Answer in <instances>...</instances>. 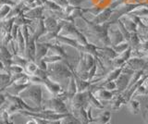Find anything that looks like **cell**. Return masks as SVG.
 I'll return each mask as SVG.
<instances>
[{
	"mask_svg": "<svg viewBox=\"0 0 148 124\" xmlns=\"http://www.w3.org/2000/svg\"><path fill=\"white\" fill-rule=\"evenodd\" d=\"M20 97L24 101L28 100L34 103L35 108H39L43 109V88L42 84H31L25 90H23L20 94Z\"/></svg>",
	"mask_w": 148,
	"mask_h": 124,
	"instance_id": "6da1fadb",
	"label": "cell"
},
{
	"mask_svg": "<svg viewBox=\"0 0 148 124\" xmlns=\"http://www.w3.org/2000/svg\"><path fill=\"white\" fill-rule=\"evenodd\" d=\"M47 73L51 79H69L72 71L69 66L68 60L50 63L47 66Z\"/></svg>",
	"mask_w": 148,
	"mask_h": 124,
	"instance_id": "7a4b0ae2",
	"label": "cell"
},
{
	"mask_svg": "<svg viewBox=\"0 0 148 124\" xmlns=\"http://www.w3.org/2000/svg\"><path fill=\"white\" fill-rule=\"evenodd\" d=\"M81 19H82L85 21V23L87 24V27H88V30L90 31V33L92 34H94L95 37L98 38L105 45H111V42H110L109 35H108L109 27L111 24L108 21L106 22L104 24H95L94 22H92L90 21L86 20L85 18H83V16L81 17Z\"/></svg>",
	"mask_w": 148,
	"mask_h": 124,
	"instance_id": "3957f363",
	"label": "cell"
},
{
	"mask_svg": "<svg viewBox=\"0 0 148 124\" xmlns=\"http://www.w3.org/2000/svg\"><path fill=\"white\" fill-rule=\"evenodd\" d=\"M43 109H48L58 114H67L69 112L65 101L58 96H53L52 98L45 100L43 102Z\"/></svg>",
	"mask_w": 148,
	"mask_h": 124,
	"instance_id": "277c9868",
	"label": "cell"
},
{
	"mask_svg": "<svg viewBox=\"0 0 148 124\" xmlns=\"http://www.w3.org/2000/svg\"><path fill=\"white\" fill-rule=\"evenodd\" d=\"M71 107V111L73 112L75 110L81 108H88L89 107V102H88V90L83 92H78V93L73 96V98L69 102Z\"/></svg>",
	"mask_w": 148,
	"mask_h": 124,
	"instance_id": "5b68a950",
	"label": "cell"
},
{
	"mask_svg": "<svg viewBox=\"0 0 148 124\" xmlns=\"http://www.w3.org/2000/svg\"><path fill=\"white\" fill-rule=\"evenodd\" d=\"M42 85H44L46 88V90L53 96H59L60 95H62L64 93L62 86L58 82L52 80L49 77L45 78V80L42 81Z\"/></svg>",
	"mask_w": 148,
	"mask_h": 124,
	"instance_id": "8992f818",
	"label": "cell"
},
{
	"mask_svg": "<svg viewBox=\"0 0 148 124\" xmlns=\"http://www.w3.org/2000/svg\"><path fill=\"white\" fill-rule=\"evenodd\" d=\"M125 67L132 69L134 71H145L148 69V62L141 58H131L125 64Z\"/></svg>",
	"mask_w": 148,
	"mask_h": 124,
	"instance_id": "52a82bcc",
	"label": "cell"
},
{
	"mask_svg": "<svg viewBox=\"0 0 148 124\" xmlns=\"http://www.w3.org/2000/svg\"><path fill=\"white\" fill-rule=\"evenodd\" d=\"M52 42H56V43H58L60 45H69V47H71L73 48L77 49L78 51H80V49L82 47V45L78 42L76 39H73L71 37H69V36H65V35H62V34H58L57 36V38L55 40L51 41L50 43Z\"/></svg>",
	"mask_w": 148,
	"mask_h": 124,
	"instance_id": "ba28073f",
	"label": "cell"
},
{
	"mask_svg": "<svg viewBox=\"0 0 148 124\" xmlns=\"http://www.w3.org/2000/svg\"><path fill=\"white\" fill-rule=\"evenodd\" d=\"M113 11L114 10L111 7L103 8V10H102L98 15L95 16V19L91 21L94 22L95 24H104L110 20L111 16L113 14Z\"/></svg>",
	"mask_w": 148,
	"mask_h": 124,
	"instance_id": "9c48e42d",
	"label": "cell"
},
{
	"mask_svg": "<svg viewBox=\"0 0 148 124\" xmlns=\"http://www.w3.org/2000/svg\"><path fill=\"white\" fill-rule=\"evenodd\" d=\"M35 55H36V40L34 38V36L32 34L30 39L28 40V42L26 43L24 57L28 59V60L34 61Z\"/></svg>",
	"mask_w": 148,
	"mask_h": 124,
	"instance_id": "30bf717a",
	"label": "cell"
},
{
	"mask_svg": "<svg viewBox=\"0 0 148 124\" xmlns=\"http://www.w3.org/2000/svg\"><path fill=\"white\" fill-rule=\"evenodd\" d=\"M44 10H45L44 6H39V7H36V8H30L29 10H27L25 13H23V15L30 20L36 21V20L44 19L45 18Z\"/></svg>",
	"mask_w": 148,
	"mask_h": 124,
	"instance_id": "8fae6325",
	"label": "cell"
},
{
	"mask_svg": "<svg viewBox=\"0 0 148 124\" xmlns=\"http://www.w3.org/2000/svg\"><path fill=\"white\" fill-rule=\"evenodd\" d=\"M96 89L97 90L95 91V92H92V93H94V95L99 100H106V101H109V100H112L116 95H118L117 92H113V91L106 90V89L103 88V87H97Z\"/></svg>",
	"mask_w": 148,
	"mask_h": 124,
	"instance_id": "7c38bea8",
	"label": "cell"
},
{
	"mask_svg": "<svg viewBox=\"0 0 148 124\" xmlns=\"http://www.w3.org/2000/svg\"><path fill=\"white\" fill-rule=\"evenodd\" d=\"M131 75L123 74L121 73L117 80H116V84H117V93L120 94L123 93L125 90H127L128 85L130 84V80H131Z\"/></svg>",
	"mask_w": 148,
	"mask_h": 124,
	"instance_id": "4fadbf2b",
	"label": "cell"
},
{
	"mask_svg": "<svg viewBox=\"0 0 148 124\" xmlns=\"http://www.w3.org/2000/svg\"><path fill=\"white\" fill-rule=\"evenodd\" d=\"M49 51L48 44L47 43H42V42H36V55H35V60L34 62L42 60L45 57L47 56Z\"/></svg>",
	"mask_w": 148,
	"mask_h": 124,
	"instance_id": "5bb4252c",
	"label": "cell"
},
{
	"mask_svg": "<svg viewBox=\"0 0 148 124\" xmlns=\"http://www.w3.org/2000/svg\"><path fill=\"white\" fill-rule=\"evenodd\" d=\"M108 35H109V39H110V42H111V47H114V45H119V44L122 43L125 41L124 36L121 34V32L119 31V29L109 30Z\"/></svg>",
	"mask_w": 148,
	"mask_h": 124,
	"instance_id": "9a60e30c",
	"label": "cell"
},
{
	"mask_svg": "<svg viewBox=\"0 0 148 124\" xmlns=\"http://www.w3.org/2000/svg\"><path fill=\"white\" fill-rule=\"evenodd\" d=\"M69 84H68V88L66 91V95H67V100L69 102H71V99L73 98V96L75 95L78 93V87H77V84L75 81V78H74L73 74L72 76L69 78Z\"/></svg>",
	"mask_w": 148,
	"mask_h": 124,
	"instance_id": "2e32d148",
	"label": "cell"
},
{
	"mask_svg": "<svg viewBox=\"0 0 148 124\" xmlns=\"http://www.w3.org/2000/svg\"><path fill=\"white\" fill-rule=\"evenodd\" d=\"M88 102H89V106H91L92 108L98 109L105 108L104 105L101 103V101L96 97L91 90H88Z\"/></svg>",
	"mask_w": 148,
	"mask_h": 124,
	"instance_id": "e0dca14e",
	"label": "cell"
},
{
	"mask_svg": "<svg viewBox=\"0 0 148 124\" xmlns=\"http://www.w3.org/2000/svg\"><path fill=\"white\" fill-rule=\"evenodd\" d=\"M122 72V68H115L113 71H111L108 74H106L104 78H102L101 84L106 82H111V81H116L119 78V76L121 74Z\"/></svg>",
	"mask_w": 148,
	"mask_h": 124,
	"instance_id": "ac0fdd59",
	"label": "cell"
},
{
	"mask_svg": "<svg viewBox=\"0 0 148 124\" xmlns=\"http://www.w3.org/2000/svg\"><path fill=\"white\" fill-rule=\"evenodd\" d=\"M112 100L113 101H112V105H111V109H112L113 111H117V110H119L123 105L127 104V102L125 101L121 94L116 95Z\"/></svg>",
	"mask_w": 148,
	"mask_h": 124,
	"instance_id": "d6986e66",
	"label": "cell"
},
{
	"mask_svg": "<svg viewBox=\"0 0 148 124\" xmlns=\"http://www.w3.org/2000/svg\"><path fill=\"white\" fill-rule=\"evenodd\" d=\"M44 21H45V26L46 31L47 32H51V31L56 30L59 25V23L58 22V20L55 19V18L52 16L45 17Z\"/></svg>",
	"mask_w": 148,
	"mask_h": 124,
	"instance_id": "ffe728a7",
	"label": "cell"
},
{
	"mask_svg": "<svg viewBox=\"0 0 148 124\" xmlns=\"http://www.w3.org/2000/svg\"><path fill=\"white\" fill-rule=\"evenodd\" d=\"M110 119H111V113L109 111H104V112H102L99 116L94 118V119H92V123L108 124L110 122Z\"/></svg>",
	"mask_w": 148,
	"mask_h": 124,
	"instance_id": "44dd1931",
	"label": "cell"
},
{
	"mask_svg": "<svg viewBox=\"0 0 148 124\" xmlns=\"http://www.w3.org/2000/svg\"><path fill=\"white\" fill-rule=\"evenodd\" d=\"M60 122L61 124H82L80 119L74 116L71 112H69L67 116L60 119Z\"/></svg>",
	"mask_w": 148,
	"mask_h": 124,
	"instance_id": "7402d4cb",
	"label": "cell"
},
{
	"mask_svg": "<svg viewBox=\"0 0 148 124\" xmlns=\"http://www.w3.org/2000/svg\"><path fill=\"white\" fill-rule=\"evenodd\" d=\"M128 108L130 109L133 115H137L140 112V109H141V106H140V102L136 99H131L128 102Z\"/></svg>",
	"mask_w": 148,
	"mask_h": 124,
	"instance_id": "603a6c76",
	"label": "cell"
},
{
	"mask_svg": "<svg viewBox=\"0 0 148 124\" xmlns=\"http://www.w3.org/2000/svg\"><path fill=\"white\" fill-rule=\"evenodd\" d=\"M43 6L45 10H47L48 11H61L63 8L58 6L57 3H55L52 0H46L43 3Z\"/></svg>",
	"mask_w": 148,
	"mask_h": 124,
	"instance_id": "cb8c5ba5",
	"label": "cell"
},
{
	"mask_svg": "<svg viewBox=\"0 0 148 124\" xmlns=\"http://www.w3.org/2000/svg\"><path fill=\"white\" fill-rule=\"evenodd\" d=\"M122 22L130 33H135V32H137L138 25L131 19V18H124L122 20Z\"/></svg>",
	"mask_w": 148,
	"mask_h": 124,
	"instance_id": "d4e9b609",
	"label": "cell"
},
{
	"mask_svg": "<svg viewBox=\"0 0 148 124\" xmlns=\"http://www.w3.org/2000/svg\"><path fill=\"white\" fill-rule=\"evenodd\" d=\"M37 70H38V66H37V64L34 61H30L29 60L25 65V67H24V72L29 76L34 75Z\"/></svg>",
	"mask_w": 148,
	"mask_h": 124,
	"instance_id": "484cf974",
	"label": "cell"
},
{
	"mask_svg": "<svg viewBox=\"0 0 148 124\" xmlns=\"http://www.w3.org/2000/svg\"><path fill=\"white\" fill-rule=\"evenodd\" d=\"M32 22H34V21L28 19V18H26L23 14H21L15 18V24L18 25L20 27L23 25H30Z\"/></svg>",
	"mask_w": 148,
	"mask_h": 124,
	"instance_id": "4316f807",
	"label": "cell"
},
{
	"mask_svg": "<svg viewBox=\"0 0 148 124\" xmlns=\"http://www.w3.org/2000/svg\"><path fill=\"white\" fill-rule=\"evenodd\" d=\"M29 61L28 59L25 58V57H22L21 55H14L12 57V64H16V65H18V66H21L24 69L25 65L27 64V62Z\"/></svg>",
	"mask_w": 148,
	"mask_h": 124,
	"instance_id": "83f0119b",
	"label": "cell"
},
{
	"mask_svg": "<svg viewBox=\"0 0 148 124\" xmlns=\"http://www.w3.org/2000/svg\"><path fill=\"white\" fill-rule=\"evenodd\" d=\"M129 44L132 47H138L141 44V38L140 35L137 34V32L135 33H131V38H130Z\"/></svg>",
	"mask_w": 148,
	"mask_h": 124,
	"instance_id": "f1b7e54d",
	"label": "cell"
},
{
	"mask_svg": "<svg viewBox=\"0 0 148 124\" xmlns=\"http://www.w3.org/2000/svg\"><path fill=\"white\" fill-rule=\"evenodd\" d=\"M117 24L119 26V31L121 32V34H123L124 36V38H125V41H127V42L129 43V41H130V38H131V33L126 29V27H125V25L123 24V22L121 20H119L117 21Z\"/></svg>",
	"mask_w": 148,
	"mask_h": 124,
	"instance_id": "f546056e",
	"label": "cell"
},
{
	"mask_svg": "<svg viewBox=\"0 0 148 124\" xmlns=\"http://www.w3.org/2000/svg\"><path fill=\"white\" fill-rule=\"evenodd\" d=\"M8 72L11 76H13V75L20 74V73H23L24 72V69H23V67H21V66L16 65V64H12L10 67L8 68Z\"/></svg>",
	"mask_w": 148,
	"mask_h": 124,
	"instance_id": "4dcf8cb0",
	"label": "cell"
},
{
	"mask_svg": "<svg viewBox=\"0 0 148 124\" xmlns=\"http://www.w3.org/2000/svg\"><path fill=\"white\" fill-rule=\"evenodd\" d=\"M130 47H131V45H130V44L127 42V41H124V42L120 43L119 45H114V47H113V49L115 50V51L119 55V54L123 53L124 51H126V50Z\"/></svg>",
	"mask_w": 148,
	"mask_h": 124,
	"instance_id": "1f68e13d",
	"label": "cell"
},
{
	"mask_svg": "<svg viewBox=\"0 0 148 124\" xmlns=\"http://www.w3.org/2000/svg\"><path fill=\"white\" fill-rule=\"evenodd\" d=\"M130 14H132V15H135L138 17H147L148 16V10L146 8H136L135 10H133L132 13Z\"/></svg>",
	"mask_w": 148,
	"mask_h": 124,
	"instance_id": "d6a6232c",
	"label": "cell"
},
{
	"mask_svg": "<svg viewBox=\"0 0 148 124\" xmlns=\"http://www.w3.org/2000/svg\"><path fill=\"white\" fill-rule=\"evenodd\" d=\"M11 8H12L10 5H4L3 7L0 8V20L6 19V17L11 11Z\"/></svg>",
	"mask_w": 148,
	"mask_h": 124,
	"instance_id": "836d02e7",
	"label": "cell"
},
{
	"mask_svg": "<svg viewBox=\"0 0 148 124\" xmlns=\"http://www.w3.org/2000/svg\"><path fill=\"white\" fill-rule=\"evenodd\" d=\"M132 47H130L126 51H124L123 53H121V54H119V57L120 58H122L123 60H125V61H128L130 58H131V56H132Z\"/></svg>",
	"mask_w": 148,
	"mask_h": 124,
	"instance_id": "e575fe53",
	"label": "cell"
},
{
	"mask_svg": "<svg viewBox=\"0 0 148 124\" xmlns=\"http://www.w3.org/2000/svg\"><path fill=\"white\" fill-rule=\"evenodd\" d=\"M96 71H97V63L95 64V65L91 68V70L89 71V82H90L92 81V79H94V77L95 76V74H96Z\"/></svg>",
	"mask_w": 148,
	"mask_h": 124,
	"instance_id": "d590c367",
	"label": "cell"
},
{
	"mask_svg": "<svg viewBox=\"0 0 148 124\" xmlns=\"http://www.w3.org/2000/svg\"><path fill=\"white\" fill-rule=\"evenodd\" d=\"M55 3H57L58 6H60L62 8H67L69 4V0H52Z\"/></svg>",
	"mask_w": 148,
	"mask_h": 124,
	"instance_id": "8d00e7d4",
	"label": "cell"
},
{
	"mask_svg": "<svg viewBox=\"0 0 148 124\" xmlns=\"http://www.w3.org/2000/svg\"><path fill=\"white\" fill-rule=\"evenodd\" d=\"M85 0H69V4L73 7H79Z\"/></svg>",
	"mask_w": 148,
	"mask_h": 124,
	"instance_id": "74e56055",
	"label": "cell"
},
{
	"mask_svg": "<svg viewBox=\"0 0 148 124\" xmlns=\"http://www.w3.org/2000/svg\"><path fill=\"white\" fill-rule=\"evenodd\" d=\"M7 102V99H6V96H5L3 92H0V108L3 107L4 104Z\"/></svg>",
	"mask_w": 148,
	"mask_h": 124,
	"instance_id": "f35d334b",
	"label": "cell"
},
{
	"mask_svg": "<svg viewBox=\"0 0 148 124\" xmlns=\"http://www.w3.org/2000/svg\"><path fill=\"white\" fill-rule=\"evenodd\" d=\"M34 118V117H32ZM37 121V124H47L48 121H46V119H39V118H34Z\"/></svg>",
	"mask_w": 148,
	"mask_h": 124,
	"instance_id": "ab89813d",
	"label": "cell"
},
{
	"mask_svg": "<svg viewBox=\"0 0 148 124\" xmlns=\"http://www.w3.org/2000/svg\"><path fill=\"white\" fill-rule=\"evenodd\" d=\"M25 124H37V121L34 118L30 117V119H28V121L25 122Z\"/></svg>",
	"mask_w": 148,
	"mask_h": 124,
	"instance_id": "60d3db41",
	"label": "cell"
},
{
	"mask_svg": "<svg viewBox=\"0 0 148 124\" xmlns=\"http://www.w3.org/2000/svg\"><path fill=\"white\" fill-rule=\"evenodd\" d=\"M47 124H61L60 119H53V121H48Z\"/></svg>",
	"mask_w": 148,
	"mask_h": 124,
	"instance_id": "b9f144b4",
	"label": "cell"
},
{
	"mask_svg": "<svg viewBox=\"0 0 148 124\" xmlns=\"http://www.w3.org/2000/svg\"><path fill=\"white\" fill-rule=\"evenodd\" d=\"M143 7H145V8H146L147 10H148V3H147V4H143Z\"/></svg>",
	"mask_w": 148,
	"mask_h": 124,
	"instance_id": "7bdbcfd3",
	"label": "cell"
},
{
	"mask_svg": "<svg viewBox=\"0 0 148 124\" xmlns=\"http://www.w3.org/2000/svg\"><path fill=\"white\" fill-rule=\"evenodd\" d=\"M9 124H14V122H13V121H10V123H9Z\"/></svg>",
	"mask_w": 148,
	"mask_h": 124,
	"instance_id": "ee69618b",
	"label": "cell"
},
{
	"mask_svg": "<svg viewBox=\"0 0 148 124\" xmlns=\"http://www.w3.org/2000/svg\"><path fill=\"white\" fill-rule=\"evenodd\" d=\"M108 124H110V122H109V123H108Z\"/></svg>",
	"mask_w": 148,
	"mask_h": 124,
	"instance_id": "f6af8a7d",
	"label": "cell"
}]
</instances>
